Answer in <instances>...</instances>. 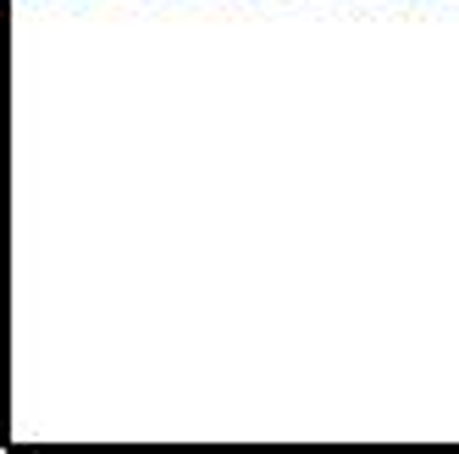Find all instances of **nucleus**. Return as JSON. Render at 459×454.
<instances>
[]
</instances>
